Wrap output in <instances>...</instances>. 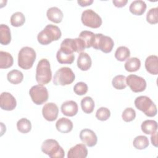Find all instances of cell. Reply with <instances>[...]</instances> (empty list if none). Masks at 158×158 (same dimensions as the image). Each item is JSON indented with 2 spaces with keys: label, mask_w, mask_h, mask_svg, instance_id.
<instances>
[{
  "label": "cell",
  "mask_w": 158,
  "mask_h": 158,
  "mask_svg": "<svg viewBox=\"0 0 158 158\" xmlns=\"http://www.w3.org/2000/svg\"><path fill=\"white\" fill-rule=\"evenodd\" d=\"M61 35V31L57 26L48 24L38 34L37 40L40 44L42 45H48L53 41L59 40Z\"/></svg>",
  "instance_id": "cell-1"
},
{
  "label": "cell",
  "mask_w": 158,
  "mask_h": 158,
  "mask_svg": "<svg viewBox=\"0 0 158 158\" xmlns=\"http://www.w3.org/2000/svg\"><path fill=\"white\" fill-rule=\"evenodd\" d=\"M36 80L39 85H44L49 83L52 78V72L50 63L46 59H41L36 66Z\"/></svg>",
  "instance_id": "cell-2"
},
{
  "label": "cell",
  "mask_w": 158,
  "mask_h": 158,
  "mask_svg": "<svg viewBox=\"0 0 158 158\" xmlns=\"http://www.w3.org/2000/svg\"><path fill=\"white\" fill-rule=\"evenodd\" d=\"M36 57V52L32 48L23 47L18 54V65L22 69L28 70L32 67Z\"/></svg>",
  "instance_id": "cell-3"
},
{
  "label": "cell",
  "mask_w": 158,
  "mask_h": 158,
  "mask_svg": "<svg viewBox=\"0 0 158 158\" xmlns=\"http://www.w3.org/2000/svg\"><path fill=\"white\" fill-rule=\"evenodd\" d=\"M41 149L42 152L51 158H63L65 152L58 142L53 139H48L42 143Z\"/></svg>",
  "instance_id": "cell-4"
},
{
  "label": "cell",
  "mask_w": 158,
  "mask_h": 158,
  "mask_svg": "<svg viewBox=\"0 0 158 158\" xmlns=\"http://www.w3.org/2000/svg\"><path fill=\"white\" fill-rule=\"evenodd\" d=\"M135 107L142 111L146 116L154 117L157 112V107L150 98L146 96H140L135 100Z\"/></svg>",
  "instance_id": "cell-5"
},
{
  "label": "cell",
  "mask_w": 158,
  "mask_h": 158,
  "mask_svg": "<svg viewBox=\"0 0 158 158\" xmlns=\"http://www.w3.org/2000/svg\"><path fill=\"white\" fill-rule=\"evenodd\" d=\"M75 78V75L72 70L69 67H64L60 68L56 72L52 82L56 86H65L73 83Z\"/></svg>",
  "instance_id": "cell-6"
},
{
  "label": "cell",
  "mask_w": 158,
  "mask_h": 158,
  "mask_svg": "<svg viewBox=\"0 0 158 158\" xmlns=\"http://www.w3.org/2000/svg\"><path fill=\"white\" fill-rule=\"evenodd\" d=\"M114 43L113 40L101 33L95 34L93 48L96 50H101L104 53H109L112 51Z\"/></svg>",
  "instance_id": "cell-7"
},
{
  "label": "cell",
  "mask_w": 158,
  "mask_h": 158,
  "mask_svg": "<svg viewBox=\"0 0 158 158\" xmlns=\"http://www.w3.org/2000/svg\"><path fill=\"white\" fill-rule=\"evenodd\" d=\"M32 101L36 105H41L46 102L49 98L47 88L41 85L33 86L29 91Z\"/></svg>",
  "instance_id": "cell-8"
},
{
  "label": "cell",
  "mask_w": 158,
  "mask_h": 158,
  "mask_svg": "<svg viewBox=\"0 0 158 158\" xmlns=\"http://www.w3.org/2000/svg\"><path fill=\"white\" fill-rule=\"evenodd\" d=\"M82 23L92 28H97L102 25V19L92 9H86L84 10L81 16Z\"/></svg>",
  "instance_id": "cell-9"
},
{
  "label": "cell",
  "mask_w": 158,
  "mask_h": 158,
  "mask_svg": "<svg viewBox=\"0 0 158 158\" xmlns=\"http://www.w3.org/2000/svg\"><path fill=\"white\" fill-rule=\"evenodd\" d=\"M126 83L135 93L142 92L146 88V80L143 77L136 75H129L127 77Z\"/></svg>",
  "instance_id": "cell-10"
},
{
  "label": "cell",
  "mask_w": 158,
  "mask_h": 158,
  "mask_svg": "<svg viewBox=\"0 0 158 158\" xmlns=\"http://www.w3.org/2000/svg\"><path fill=\"white\" fill-rule=\"evenodd\" d=\"M56 59L58 62L61 64H71L74 61L75 56L73 52L69 48L60 46L57 52Z\"/></svg>",
  "instance_id": "cell-11"
},
{
  "label": "cell",
  "mask_w": 158,
  "mask_h": 158,
  "mask_svg": "<svg viewBox=\"0 0 158 158\" xmlns=\"http://www.w3.org/2000/svg\"><path fill=\"white\" fill-rule=\"evenodd\" d=\"M17 106L15 98L8 92H3L0 96V107L2 110H12Z\"/></svg>",
  "instance_id": "cell-12"
},
{
  "label": "cell",
  "mask_w": 158,
  "mask_h": 158,
  "mask_svg": "<svg viewBox=\"0 0 158 158\" xmlns=\"http://www.w3.org/2000/svg\"><path fill=\"white\" fill-rule=\"evenodd\" d=\"M43 117L48 121H54L58 116L59 109L57 106L54 102L45 104L42 109Z\"/></svg>",
  "instance_id": "cell-13"
},
{
  "label": "cell",
  "mask_w": 158,
  "mask_h": 158,
  "mask_svg": "<svg viewBox=\"0 0 158 158\" xmlns=\"http://www.w3.org/2000/svg\"><path fill=\"white\" fill-rule=\"evenodd\" d=\"M80 138L81 141L88 147L94 146L98 141V137L96 133L93 130L88 128L81 130Z\"/></svg>",
  "instance_id": "cell-14"
},
{
  "label": "cell",
  "mask_w": 158,
  "mask_h": 158,
  "mask_svg": "<svg viewBox=\"0 0 158 158\" xmlns=\"http://www.w3.org/2000/svg\"><path fill=\"white\" fill-rule=\"evenodd\" d=\"M88 149L84 144H77L72 147L68 151V158H86Z\"/></svg>",
  "instance_id": "cell-15"
},
{
  "label": "cell",
  "mask_w": 158,
  "mask_h": 158,
  "mask_svg": "<svg viewBox=\"0 0 158 158\" xmlns=\"http://www.w3.org/2000/svg\"><path fill=\"white\" fill-rule=\"evenodd\" d=\"M60 109L64 115L68 117H73L77 114L78 107L75 101H66L62 103Z\"/></svg>",
  "instance_id": "cell-16"
},
{
  "label": "cell",
  "mask_w": 158,
  "mask_h": 158,
  "mask_svg": "<svg viewBox=\"0 0 158 158\" xmlns=\"http://www.w3.org/2000/svg\"><path fill=\"white\" fill-rule=\"evenodd\" d=\"M92 64L91 57L86 52H81L77 59V66L82 71H86L90 69Z\"/></svg>",
  "instance_id": "cell-17"
},
{
  "label": "cell",
  "mask_w": 158,
  "mask_h": 158,
  "mask_svg": "<svg viewBox=\"0 0 158 158\" xmlns=\"http://www.w3.org/2000/svg\"><path fill=\"white\" fill-rule=\"evenodd\" d=\"M145 68L149 73L157 75L158 73V57L156 55L148 56L145 60Z\"/></svg>",
  "instance_id": "cell-18"
},
{
  "label": "cell",
  "mask_w": 158,
  "mask_h": 158,
  "mask_svg": "<svg viewBox=\"0 0 158 158\" xmlns=\"http://www.w3.org/2000/svg\"><path fill=\"white\" fill-rule=\"evenodd\" d=\"M56 127L59 132L62 133H67L72 130L73 123L67 118L61 117L56 122Z\"/></svg>",
  "instance_id": "cell-19"
},
{
  "label": "cell",
  "mask_w": 158,
  "mask_h": 158,
  "mask_svg": "<svg viewBox=\"0 0 158 158\" xmlns=\"http://www.w3.org/2000/svg\"><path fill=\"white\" fill-rule=\"evenodd\" d=\"M48 19L56 23H59L62 22L64 15L62 10L57 7H52L48 9L46 12Z\"/></svg>",
  "instance_id": "cell-20"
},
{
  "label": "cell",
  "mask_w": 158,
  "mask_h": 158,
  "mask_svg": "<svg viewBox=\"0 0 158 158\" xmlns=\"http://www.w3.org/2000/svg\"><path fill=\"white\" fill-rule=\"evenodd\" d=\"M146 9V4L144 1L141 0L133 1L129 7L130 12L136 15H141L144 13Z\"/></svg>",
  "instance_id": "cell-21"
},
{
  "label": "cell",
  "mask_w": 158,
  "mask_h": 158,
  "mask_svg": "<svg viewBox=\"0 0 158 158\" xmlns=\"http://www.w3.org/2000/svg\"><path fill=\"white\" fill-rule=\"evenodd\" d=\"M142 131L147 135H152L157 131V123L153 120H144L141 125Z\"/></svg>",
  "instance_id": "cell-22"
},
{
  "label": "cell",
  "mask_w": 158,
  "mask_h": 158,
  "mask_svg": "<svg viewBox=\"0 0 158 158\" xmlns=\"http://www.w3.org/2000/svg\"><path fill=\"white\" fill-rule=\"evenodd\" d=\"M11 41V34L9 27L7 25H0V43L7 45Z\"/></svg>",
  "instance_id": "cell-23"
},
{
  "label": "cell",
  "mask_w": 158,
  "mask_h": 158,
  "mask_svg": "<svg viewBox=\"0 0 158 158\" xmlns=\"http://www.w3.org/2000/svg\"><path fill=\"white\" fill-rule=\"evenodd\" d=\"M14 59L12 55L6 51H0V68L7 69L12 66Z\"/></svg>",
  "instance_id": "cell-24"
},
{
  "label": "cell",
  "mask_w": 158,
  "mask_h": 158,
  "mask_svg": "<svg viewBox=\"0 0 158 158\" xmlns=\"http://www.w3.org/2000/svg\"><path fill=\"white\" fill-rule=\"evenodd\" d=\"M141 67V61L137 57H131L126 61L124 65L125 70L129 72H133L138 70Z\"/></svg>",
  "instance_id": "cell-25"
},
{
  "label": "cell",
  "mask_w": 158,
  "mask_h": 158,
  "mask_svg": "<svg viewBox=\"0 0 158 158\" xmlns=\"http://www.w3.org/2000/svg\"><path fill=\"white\" fill-rule=\"evenodd\" d=\"M7 78L10 83L17 85L23 81V75L20 70H12L8 72L7 75Z\"/></svg>",
  "instance_id": "cell-26"
},
{
  "label": "cell",
  "mask_w": 158,
  "mask_h": 158,
  "mask_svg": "<svg viewBox=\"0 0 158 158\" xmlns=\"http://www.w3.org/2000/svg\"><path fill=\"white\" fill-rule=\"evenodd\" d=\"M94 36L95 34L92 31L84 30L80 33L78 38H81L84 41L86 48H89L93 46Z\"/></svg>",
  "instance_id": "cell-27"
},
{
  "label": "cell",
  "mask_w": 158,
  "mask_h": 158,
  "mask_svg": "<svg viewBox=\"0 0 158 158\" xmlns=\"http://www.w3.org/2000/svg\"><path fill=\"white\" fill-rule=\"evenodd\" d=\"M81 107L82 110L86 114H91L94 108V102L92 98L86 96L81 101Z\"/></svg>",
  "instance_id": "cell-28"
},
{
  "label": "cell",
  "mask_w": 158,
  "mask_h": 158,
  "mask_svg": "<svg viewBox=\"0 0 158 158\" xmlns=\"http://www.w3.org/2000/svg\"><path fill=\"white\" fill-rule=\"evenodd\" d=\"M130 56V49L126 46L118 47L115 52V57L120 62L125 61L128 59Z\"/></svg>",
  "instance_id": "cell-29"
},
{
  "label": "cell",
  "mask_w": 158,
  "mask_h": 158,
  "mask_svg": "<svg viewBox=\"0 0 158 158\" xmlns=\"http://www.w3.org/2000/svg\"><path fill=\"white\" fill-rule=\"evenodd\" d=\"M149 140L146 136L139 135L135 138L133 141V146L139 150L144 149L149 146Z\"/></svg>",
  "instance_id": "cell-30"
},
{
  "label": "cell",
  "mask_w": 158,
  "mask_h": 158,
  "mask_svg": "<svg viewBox=\"0 0 158 158\" xmlns=\"http://www.w3.org/2000/svg\"><path fill=\"white\" fill-rule=\"evenodd\" d=\"M17 128L19 131L25 134L30 131L31 129V123L28 119L22 118L17 122Z\"/></svg>",
  "instance_id": "cell-31"
},
{
  "label": "cell",
  "mask_w": 158,
  "mask_h": 158,
  "mask_svg": "<svg viewBox=\"0 0 158 158\" xmlns=\"http://www.w3.org/2000/svg\"><path fill=\"white\" fill-rule=\"evenodd\" d=\"M10 21L13 27H19L23 25L25 22V17L22 12H16L11 15Z\"/></svg>",
  "instance_id": "cell-32"
},
{
  "label": "cell",
  "mask_w": 158,
  "mask_h": 158,
  "mask_svg": "<svg viewBox=\"0 0 158 158\" xmlns=\"http://www.w3.org/2000/svg\"><path fill=\"white\" fill-rule=\"evenodd\" d=\"M114 88L117 89H123L127 87L126 77L123 75H116L112 81Z\"/></svg>",
  "instance_id": "cell-33"
},
{
  "label": "cell",
  "mask_w": 158,
  "mask_h": 158,
  "mask_svg": "<svg viewBox=\"0 0 158 158\" xmlns=\"http://www.w3.org/2000/svg\"><path fill=\"white\" fill-rule=\"evenodd\" d=\"M146 20L150 24H156L158 22V8L150 9L146 15Z\"/></svg>",
  "instance_id": "cell-34"
},
{
  "label": "cell",
  "mask_w": 158,
  "mask_h": 158,
  "mask_svg": "<svg viewBox=\"0 0 158 158\" xmlns=\"http://www.w3.org/2000/svg\"><path fill=\"white\" fill-rule=\"evenodd\" d=\"M110 116V112L109 109L104 107L99 108L96 113V117L101 121L107 120Z\"/></svg>",
  "instance_id": "cell-35"
},
{
  "label": "cell",
  "mask_w": 158,
  "mask_h": 158,
  "mask_svg": "<svg viewBox=\"0 0 158 158\" xmlns=\"http://www.w3.org/2000/svg\"><path fill=\"white\" fill-rule=\"evenodd\" d=\"M123 120L126 122H129L133 121L136 117V112L131 107L126 108L122 115Z\"/></svg>",
  "instance_id": "cell-36"
},
{
  "label": "cell",
  "mask_w": 158,
  "mask_h": 158,
  "mask_svg": "<svg viewBox=\"0 0 158 158\" xmlns=\"http://www.w3.org/2000/svg\"><path fill=\"white\" fill-rule=\"evenodd\" d=\"M73 91L77 95H84L88 91V86L84 82H78L73 86Z\"/></svg>",
  "instance_id": "cell-37"
},
{
  "label": "cell",
  "mask_w": 158,
  "mask_h": 158,
  "mask_svg": "<svg viewBox=\"0 0 158 158\" xmlns=\"http://www.w3.org/2000/svg\"><path fill=\"white\" fill-rule=\"evenodd\" d=\"M127 0H114L112 1L114 5L117 7H122L125 6L127 4Z\"/></svg>",
  "instance_id": "cell-38"
},
{
  "label": "cell",
  "mask_w": 158,
  "mask_h": 158,
  "mask_svg": "<svg viewBox=\"0 0 158 158\" xmlns=\"http://www.w3.org/2000/svg\"><path fill=\"white\" fill-rule=\"evenodd\" d=\"M78 4H79V6H80L81 7H85V6H90L93 2V0H78L77 1Z\"/></svg>",
  "instance_id": "cell-39"
},
{
  "label": "cell",
  "mask_w": 158,
  "mask_h": 158,
  "mask_svg": "<svg viewBox=\"0 0 158 158\" xmlns=\"http://www.w3.org/2000/svg\"><path fill=\"white\" fill-rule=\"evenodd\" d=\"M157 133L155 132L154 134H152L151 139V143L152 145H154L155 147H157Z\"/></svg>",
  "instance_id": "cell-40"
}]
</instances>
